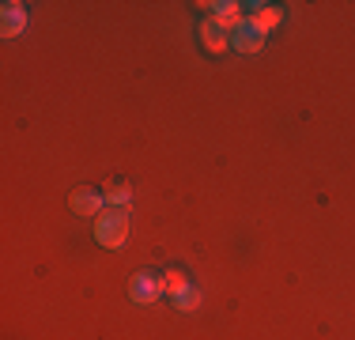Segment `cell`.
<instances>
[{
	"instance_id": "3",
	"label": "cell",
	"mask_w": 355,
	"mask_h": 340,
	"mask_svg": "<svg viewBox=\"0 0 355 340\" xmlns=\"http://www.w3.org/2000/svg\"><path fill=\"white\" fill-rule=\"evenodd\" d=\"M265 38L268 34L261 31L253 19H242L239 27H234V34H231V46L239 49V53H261V49H265Z\"/></svg>"
},
{
	"instance_id": "1",
	"label": "cell",
	"mask_w": 355,
	"mask_h": 340,
	"mask_svg": "<svg viewBox=\"0 0 355 340\" xmlns=\"http://www.w3.org/2000/svg\"><path fill=\"white\" fill-rule=\"evenodd\" d=\"M95 238L106 250H121L125 238H129V212L125 208H106L103 216L95 219Z\"/></svg>"
},
{
	"instance_id": "10",
	"label": "cell",
	"mask_w": 355,
	"mask_h": 340,
	"mask_svg": "<svg viewBox=\"0 0 355 340\" xmlns=\"http://www.w3.org/2000/svg\"><path fill=\"white\" fill-rule=\"evenodd\" d=\"M253 23L268 34V27H276V23H280V8H261V12L253 15Z\"/></svg>"
},
{
	"instance_id": "5",
	"label": "cell",
	"mask_w": 355,
	"mask_h": 340,
	"mask_svg": "<svg viewBox=\"0 0 355 340\" xmlns=\"http://www.w3.org/2000/svg\"><path fill=\"white\" fill-rule=\"evenodd\" d=\"M23 31H27V8L15 4V0L0 4V34L4 38H19Z\"/></svg>"
},
{
	"instance_id": "6",
	"label": "cell",
	"mask_w": 355,
	"mask_h": 340,
	"mask_svg": "<svg viewBox=\"0 0 355 340\" xmlns=\"http://www.w3.org/2000/svg\"><path fill=\"white\" fill-rule=\"evenodd\" d=\"M103 189H106V204H110V208H129V204H132V185L125 182V178H110Z\"/></svg>"
},
{
	"instance_id": "2",
	"label": "cell",
	"mask_w": 355,
	"mask_h": 340,
	"mask_svg": "<svg viewBox=\"0 0 355 340\" xmlns=\"http://www.w3.org/2000/svg\"><path fill=\"white\" fill-rule=\"evenodd\" d=\"M72 212L76 216H83V219H98L106 212V193H98V189H87V185H80V189H72Z\"/></svg>"
},
{
	"instance_id": "9",
	"label": "cell",
	"mask_w": 355,
	"mask_h": 340,
	"mask_svg": "<svg viewBox=\"0 0 355 340\" xmlns=\"http://www.w3.org/2000/svg\"><path fill=\"white\" fill-rule=\"evenodd\" d=\"M200 299H205V295H200V287H197V284H193L189 291H182V295L174 299V310H182V314H193V310L200 306Z\"/></svg>"
},
{
	"instance_id": "7",
	"label": "cell",
	"mask_w": 355,
	"mask_h": 340,
	"mask_svg": "<svg viewBox=\"0 0 355 340\" xmlns=\"http://www.w3.org/2000/svg\"><path fill=\"white\" fill-rule=\"evenodd\" d=\"M200 42H205V46L212 49V53H223V49L231 46V34H227L223 27H219L216 19H208L205 27H200Z\"/></svg>"
},
{
	"instance_id": "4",
	"label": "cell",
	"mask_w": 355,
	"mask_h": 340,
	"mask_svg": "<svg viewBox=\"0 0 355 340\" xmlns=\"http://www.w3.org/2000/svg\"><path fill=\"white\" fill-rule=\"evenodd\" d=\"M129 295L132 303H155L159 295H163V276H155V272H137L129 284Z\"/></svg>"
},
{
	"instance_id": "8",
	"label": "cell",
	"mask_w": 355,
	"mask_h": 340,
	"mask_svg": "<svg viewBox=\"0 0 355 340\" xmlns=\"http://www.w3.org/2000/svg\"><path fill=\"white\" fill-rule=\"evenodd\" d=\"M189 276H185V272L182 269H171V272H166V276H163V291L166 295H171V299H178V295H182V291H189Z\"/></svg>"
}]
</instances>
